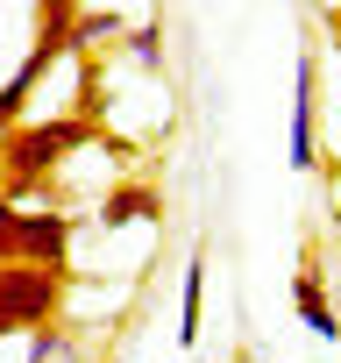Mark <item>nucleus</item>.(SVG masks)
Listing matches in <instances>:
<instances>
[{
	"instance_id": "f03ea898",
	"label": "nucleus",
	"mask_w": 341,
	"mask_h": 363,
	"mask_svg": "<svg viewBox=\"0 0 341 363\" xmlns=\"http://www.w3.org/2000/svg\"><path fill=\"white\" fill-rule=\"evenodd\" d=\"M71 214L64 207H15L0 200V264H57L71 257Z\"/></svg>"
},
{
	"instance_id": "7ed1b4c3",
	"label": "nucleus",
	"mask_w": 341,
	"mask_h": 363,
	"mask_svg": "<svg viewBox=\"0 0 341 363\" xmlns=\"http://www.w3.org/2000/svg\"><path fill=\"white\" fill-rule=\"evenodd\" d=\"M64 306V271L57 264H0V335L36 328Z\"/></svg>"
},
{
	"instance_id": "f8f14e48",
	"label": "nucleus",
	"mask_w": 341,
	"mask_h": 363,
	"mask_svg": "<svg viewBox=\"0 0 341 363\" xmlns=\"http://www.w3.org/2000/svg\"><path fill=\"white\" fill-rule=\"evenodd\" d=\"M327 29H334V43H341V8H327Z\"/></svg>"
},
{
	"instance_id": "9b49d317",
	"label": "nucleus",
	"mask_w": 341,
	"mask_h": 363,
	"mask_svg": "<svg viewBox=\"0 0 341 363\" xmlns=\"http://www.w3.org/2000/svg\"><path fill=\"white\" fill-rule=\"evenodd\" d=\"M64 356H71V342H64L50 320H36V328H29V356H22V363H64Z\"/></svg>"
},
{
	"instance_id": "423d86ee",
	"label": "nucleus",
	"mask_w": 341,
	"mask_h": 363,
	"mask_svg": "<svg viewBox=\"0 0 341 363\" xmlns=\"http://www.w3.org/2000/svg\"><path fill=\"white\" fill-rule=\"evenodd\" d=\"M50 65H57V50H43V43L22 57V72H15L8 86H0V128H15V121L29 114V100H36V86L50 79Z\"/></svg>"
},
{
	"instance_id": "0eeeda50",
	"label": "nucleus",
	"mask_w": 341,
	"mask_h": 363,
	"mask_svg": "<svg viewBox=\"0 0 341 363\" xmlns=\"http://www.w3.org/2000/svg\"><path fill=\"white\" fill-rule=\"evenodd\" d=\"M156 214H163L156 186H114V193L100 200V228H128V221H156Z\"/></svg>"
},
{
	"instance_id": "6e6552de",
	"label": "nucleus",
	"mask_w": 341,
	"mask_h": 363,
	"mask_svg": "<svg viewBox=\"0 0 341 363\" xmlns=\"http://www.w3.org/2000/svg\"><path fill=\"white\" fill-rule=\"evenodd\" d=\"M200 313H207V250H192L185 264V292H178V342H200Z\"/></svg>"
},
{
	"instance_id": "f257e3e1",
	"label": "nucleus",
	"mask_w": 341,
	"mask_h": 363,
	"mask_svg": "<svg viewBox=\"0 0 341 363\" xmlns=\"http://www.w3.org/2000/svg\"><path fill=\"white\" fill-rule=\"evenodd\" d=\"M100 135L93 114H57V121H15V128H0V193H15V200H36L43 193V178L79 157L86 143Z\"/></svg>"
},
{
	"instance_id": "9d476101",
	"label": "nucleus",
	"mask_w": 341,
	"mask_h": 363,
	"mask_svg": "<svg viewBox=\"0 0 341 363\" xmlns=\"http://www.w3.org/2000/svg\"><path fill=\"white\" fill-rule=\"evenodd\" d=\"M121 43H128V57H135L142 72H163V29H156V22H142V29H121Z\"/></svg>"
},
{
	"instance_id": "ddd939ff",
	"label": "nucleus",
	"mask_w": 341,
	"mask_h": 363,
	"mask_svg": "<svg viewBox=\"0 0 341 363\" xmlns=\"http://www.w3.org/2000/svg\"><path fill=\"white\" fill-rule=\"evenodd\" d=\"M114 363H121V356H114Z\"/></svg>"
},
{
	"instance_id": "20e7f679",
	"label": "nucleus",
	"mask_w": 341,
	"mask_h": 363,
	"mask_svg": "<svg viewBox=\"0 0 341 363\" xmlns=\"http://www.w3.org/2000/svg\"><path fill=\"white\" fill-rule=\"evenodd\" d=\"M291 171H313L320 164V65H313V50H299V65H291Z\"/></svg>"
},
{
	"instance_id": "39448f33",
	"label": "nucleus",
	"mask_w": 341,
	"mask_h": 363,
	"mask_svg": "<svg viewBox=\"0 0 341 363\" xmlns=\"http://www.w3.org/2000/svg\"><path fill=\"white\" fill-rule=\"evenodd\" d=\"M291 306H299V320L320 335V342H341V313L327 306V278H320V264L306 257L299 264V278H291Z\"/></svg>"
},
{
	"instance_id": "1a4fd4ad",
	"label": "nucleus",
	"mask_w": 341,
	"mask_h": 363,
	"mask_svg": "<svg viewBox=\"0 0 341 363\" xmlns=\"http://www.w3.org/2000/svg\"><path fill=\"white\" fill-rule=\"evenodd\" d=\"M121 15L114 8H79L71 15V50H107V43H121Z\"/></svg>"
}]
</instances>
